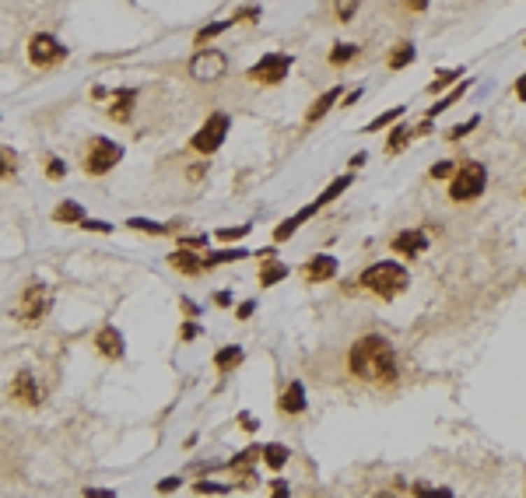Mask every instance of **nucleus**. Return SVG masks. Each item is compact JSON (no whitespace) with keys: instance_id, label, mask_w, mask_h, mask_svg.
Returning <instances> with one entry per match:
<instances>
[{"instance_id":"obj_38","label":"nucleus","mask_w":526,"mask_h":498,"mask_svg":"<svg viewBox=\"0 0 526 498\" xmlns=\"http://www.w3.org/2000/svg\"><path fill=\"white\" fill-rule=\"evenodd\" d=\"M46 176H50V179H64V176H67V165H64L60 158H50V162H46Z\"/></svg>"},{"instance_id":"obj_41","label":"nucleus","mask_w":526,"mask_h":498,"mask_svg":"<svg viewBox=\"0 0 526 498\" xmlns=\"http://www.w3.org/2000/svg\"><path fill=\"white\" fill-rule=\"evenodd\" d=\"M179 242H183V246H190V249H200V246H204V235H183Z\"/></svg>"},{"instance_id":"obj_48","label":"nucleus","mask_w":526,"mask_h":498,"mask_svg":"<svg viewBox=\"0 0 526 498\" xmlns=\"http://www.w3.org/2000/svg\"><path fill=\"white\" fill-rule=\"evenodd\" d=\"M179 337H183V341H193V337H197V327H193V323H186V327L179 330Z\"/></svg>"},{"instance_id":"obj_44","label":"nucleus","mask_w":526,"mask_h":498,"mask_svg":"<svg viewBox=\"0 0 526 498\" xmlns=\"http://www.w3.org/2000/svg\"><path fill=\"white\" fill-rule=\"evenodd\" d=\"M239 425H242V428H246V432H256V428H260V425H256V418H253V414H242V418H239Z\"/></svg>"},{"instance_id":"obj_12","label":"nucleus","mask_w":526,"mask_h":498,"mask_svg":"<svg viewBox=\"0 0 526 498\" xmlns=\"http://www.w3.org/2000/svg\"><path fill=\"white\" fill-rule=\"evenodd\" d=\"M337 274V260L334 257H327V253H320V257H313L306 267H302V278L309 281V285H320V281H330Z\"/></svg>"},{"instance_id":"obj_35","label":"nucleus","mask_w":526,"mask_h":498,"mask_svg":"<svg viewBox=\"0 0 526 498\" xmlns=\"http://www.w3.org/2000/svg\"><path fill=\"white\" fill-rule=\"evenodd\" d=\"M249 225H232V228H218V242H232V239H246Z\"/></svg>"},{"instance_id":"obj_47","label":"nucleus","mask_w":526,"mask_h":498,"mask_svg":"<svg viewBox=\"0 0 526 498\" xmlns=\"http://www.w3.org/2000/svg\"><path fill=\"white\" fill-rule=\"evenodd\" d=\"M253 309H256V302H246V306H239V313H235V316H239V320H246V316H253Z\"/></svg>"},{"instance_id":"obj_45","label":"nucleus","mask_w":526,"mask_h":498,"mask_svg":"<svg viewBox=\"0 0 526 498\" xmlns=\"http://www.w3.org/2000/svg\"><path fill=\"white\" fill-rule=\"evenodd\" d=\"M179 488V477H165V481H158V491H176Z\"/></svg>"},{"instance_id":"obj_11","label":"nucleus","mask_w":526,"mask_h":498,"mask_svg":"<svg viewBox=\"0 0 526 498\" xmlns=\"http://www.w3.org/2000/svg\"><path fill=\"white\" fill-rule=\"evenodd\" d=\"M425 246H428V235H425L421 228H407V232H400V235L393 239V253L414 260L418 253H425Z\"/></svg>"},{"instance_id":"obj_27","label":"nucleus","mask_w":526,"mask_h":498,"mask_svg":"<svg viewBox=\"0 0 526 498\" xmlns=\"http://www.w3.org/2000/svg\"><path fill=\"white\" fill-rule=\"evenodd\" d=\"M53 218H57V221H74V225H81V221H85V207H81L78 200H64V204L53 211Z\"/></svg>"},{"instance_id":"obj_37","label":"nucleus","mask_w":526,"mask_h":498,"mask_svg":"<svg viewBox=\"0 0 526 498\" xmlns=\"http://www.w3.org/2000/svg\"><path fill=\"white\" fill-rule=\"evenodd\" d=\"M453 172H456V165H453V162H435L428 176H432V179H449Z\"/></svg>"},{"instance_id":"obj_40","label":"nucleus","mask_w":526,"mask_h":498,"mask_svg":"<svg viewBox=\"0 0 526 498\" xmlns=\"http://www.w3.org/2000/svg\"><path fill=\"white\" fill-rule=\"evenodd\" d=\"M256 453H260V449H246V456H235V460H232V467H235V470H239V467H249V463L256 460Z\"/></svg>"},{"instance_id":"obj_49","label":"nucleus","mask_w":526,"mask_h":498,"mask_svg":"<svg viewBox=\"0 0 526 498\" xmlns=\"http://www.w3.org/2000/svg\"><path fill=\"white\" fill-rule=\"evenodd\" d=\"M365 158H369V155H365V151H358V155L351 158V169H362V165H365Z\"/></svg>"},{"instance_id":"obj_21","label":"nucleus","mask_w":526,"mask_h":498,"mask_svg":"<svg viewBox=\"0 0 526 498\" xmlns=\"http://www.w3.org/2000/svg\"><path fill=\"white\" fill-rule=\"evenodd\" d=\"M242 358H246L242 348H239V344H228V348H221V351L214 355V369H218V372H232V369L242 365Z\"/></svg>"},{"instance_id":"obj_17","label":"nucleus","mask_w":526,"mask_h":498,"mask_svg":"<svg viewBox=\"0 0 526 498\" xmlns=\"http://www.w3.org/2000/svg\"><path fill=\"white\" fill-rule=\"evenodd\" d=\"M467 88H470V81H456V88H449L446 95H439V102H435V106L428 109V120H435V116H442V113H446L449 106H456V102H460V99L467 95Z\"/></svg>"},{"instance_id":"obj_5","label":"nucleus","mask_w":526,"mask_h":498,"mask_svg":"<svg viewBox=\"0 0 526 498\" xmlns=\"http://www.w3.org/2000/svg\"><path fill=\"white\" fill-rule=\"evenodd\" d=\"M228 127H232L228 113H211V116H207V123H204V127L190 137V148H193L197 155H214V151L225 144Z\"/></svg>"},{"instance_id":"obj_20","label":"nucleus","mask_w":526,"mask_h":498,"mask_svg":"<svg viewBox=\"0 0 526 498\" xmlns=\"http://www.w3.org/2000/svg\"><path fill=\"white\" fill-rule=\"evenodd\" d=\"M169 264L179 271V274H200L204 271V260L197 253H186V249H176V253L169 257Z\"/></svg>"},{"instance_id":"obj_10","label":"nucleus","mask_w":526,"mask_h":498,"mask_svg":"<svg viewBox=\"0 0 526 498\" xmlns=\"http://www.w3.org/2000/svg\"><path fill=\"white\" fill-rule=\"evenodd\" d=\"M11 397H15V400H22V404H29V407H39V404H43V390H39L36 376H32V372H25V369L11 379Z\"/></svg>"},{"instance_id":"obj_7","label":"nucleus","mask_w":526,"mask_h":498,"mask_svg":"<svg viewBox=\"0 0 526 498\" xmlns=\"http://www.w3.org/2000/svg\"><path fill=\"white\" fill-rule=\"evenodd\" d=\"M288 71H292V57L288 53H267L260 64H253L246 74H249V81H260V85L274 88V85H281L288 78Z\"/></svg>"},{"instance_id":"obj_28","label":"nucleus","mask_w":526,"mask_h":498,"mask_svg":"<svg viewBox=\"0 0 526 498\" xmlns=\"http://www.w3.org/2000/svg\"><path fill=\"white\" fill-rule=\"evenodd\" d=\"M242 257H249L246 249H218L214 257H204V267H225V264H235Z\"/></svg>"},{"instance_id":"obj_24","label":"nucleus","mask_w":526,"mask_h":498,"mask_svg":"<svg viewBox=\"0 0 526 498\" xmlns=\"http://www.w3.org/2000/svg\"><path fill=\"white\" fill-rule=\"evenodd\" d=\"M358 53H362L358 43H337V46L330 50V64H334V67H348Z\"/></svg>"},{"instance_id":"obj_42","label":"nucleus","mask_w":526,"mask_h":498,"mask_svg":"<svg viewBox=\"0 0 526 498\" xmlns=\"http://www.w3.org/2000/svg\"><path fill=\"white\" fill-rule=\"evenodd\" d=\"M197 491H204V495H214V491H225V484H211V481H200V484H197Z\"/></svg>"},{"instance_id":"obj_1","label":"nucleus","mask_w":526,"mask_h":498,"mask_svg":"<svg viewBox=\"0 0 526 498\" xmlns=\"http://www.w3.org/2000/svg\"><path fill=\"white\" fill-rule=\"evenodd\" d=\"M348 369H351V376L369 379V383H393L397 379V358H393L390 341L379 334L362 337L348 355Z\"/></svg>"},{"instance_id":"obj_32","label":"nucleus","mask_w":526,"mask_h":498,"mask_svg":"<svg viewBox=\"0 0 526 498\" xmlns=\"http://www.w3.org/2000/svg\"><path fill=\"white\" fill-rule=\"evenodd\" d=\"M358 8H362V0H334V15H337V22H355V15H358Z\"/></svg>"},{"instance_id":"obj_29","label":"nucleus","mask_w":526,"mask_h":498,"mask_svg":"<svg viewBox=\"0 0 526 498\" xmlns=\"http://www.w3.org/2000/svg\"><path fill=\"white\" fill-rule=\"evenodd\" d=\"M463 78V71H439L435 78H432V85L425 88L428 95H442V88H449V85H456Z\"/></svg>"},{"instance_id":"obj_4","label":"nucleus","mask_w":526,"mask_h":498,"mask_svg":"<svg viewBox=\"0 0 526 498\" xmlns=\"http://www.w3.org/2000/svg\"><path fill=\"white\" fill-rule=\"evenodd\" d=\"M488 186V169L481 162H467L460 172H453V183H449V200L456 204H470L484 193Z\"/></svg>"},{"instance_id":"obj_13","label":"nucleus","mask_w":526,"mask_h":498,"mask_svg":"<svg viewBox=\"0 0 526 498\" xmlns=\"http://www.w3.org/2000/svg\"><path fill=\"white\" fill-rule=\"evenodd\" d=\"M95 348H99V355H106V358H123V337H120V330L116 327H102L99 334H95Z\"/></svg>"},{"instance_id":"obj_36","label":"nucleus","mask_w":526,"mask_h":498,"mask_svg":"<svg viewBox=\"0 0 526 498\" xmlns=\"http://www.w3.org/2000/svg\"><path fill=\"white\" fill-rule=\"evenodd\" d=\"M477 123H481V116H470L467 123H460V127H453V130H449V141H460V137H467L470 130H477Z\"/></svg>"},{"instance_id":"obj_6","label":"nucleus","mask_w":526,"mask_h":498,"mask_svg":"<svg viewBox=\"0 0 526 498\" xmlns=\"http://www.w3.org/2000/svg\"><path fill=\"white\" fill-rule=\"evenodd\" d=\"M120 158H123V148H120L116 141L95 137V141L88 144V155H85V172H88V176H106L113 165H120Z\"/></svg>"},{"instance_id":"obj_46","label":"nucleus","mask_w":526,"mask_h":498,"mask_svg":"<svg viewBox=\"0 0 526 498\" xmlns=\"http://www.w3.org/2000/svg\"><path fill=\"white\" fill-rule=\"evenodd\" d=\"M516 99H523V102H526V74H519V78H516Z\"/></svg>"},{"instance_id":"obj_2","label":"nucleus","mask_w":526,"mask_h":498,"mask_svg":"<svg viewBox=\"0 0 526 498\" xmlns=\"http://www.w3.org/2000/svg\"><path fill=\"white\" fill-rule=\"evenodd\" d=\"M362 288L365 292H372V295H379V299H397L407 285H411V278H407V271L397 264V260H379V264H372V267H365L362 271Z\"/></svg>"},{"instance_id":"obj_30","label":"nucleus","mask_w":526,"mask_h":498,"mask_svg":"<svg viewBox=\"0 0 526 498\" xmlns=\"http://www.w3.org/2000/svg\"><path fill=\"white\" fill-rule=\"evenodd\" d=\"M239 18H225V22H211V25H204L200 32H197V46H204V43H211L214 36H221L225 29H232Z\"/></svg>"},{"instance_id":"obj_26","label":"nucleus","mask_w":526,"mask_h":498,"mask_svg":"<svg viewBox=\"0 0 526 498\" xmlns=\"http://www.w3.org/2000/svg\"><path fill=\"white\" fill-rule=\"evenodd\" d=\"M407 113V106H393V109H386V113H379L372 123H365V134H376V130H383V127H390V123H397L400 116Z\"/></svg>"},{"instance_id":"obj_3","label":"nucleus","mask_w":526,"mask_h":498,"mask_svg":"<svg viewBox=\"0 0 526 498\" xmlns=\"http://www.w3.org/2000/svg\"><path fill=\"white\" fill-rule=\"evenodd\" d=\"M53 309V295H50V288L46 285H39V281H29V288L22 292V299H18V306H15V320L18 323H25V327H39L43 320H46V313Z\"/></svg>"},{"instance_id":"obj_52","label":"nucleus","mask_w":526,"mask_h":498,"mask_svg":"<svg viewBox=\"0 0 526 498\" xmlns=\"http://www.w3.org/2000/svg\"><path fill=\"white\" fill-rule=\"evenodd\" d=\"M523 197H526V190H523Z\"/></svg>"},{"instance_id":"obj_43","label":"nucleus","mask_w":526,"mask_h":498,"mask_svg":"<svg viewBox=\"0 0 526 498\" xmlns=\"http://www.w3.org/2000/svg\"><path fill=\"white\" fill-rule=\"evenodd\" d=\"M404 8H407V11H418V15H421V11L428 8V0H404Z\"/></svg>"},{"instance_id":"obj_14","label":"nucleus","mask_w":526,"mask_h":498,"mask_svg":"<svg viewBox=\"0 0 526 498\" xmlns=\"http://www.w3.org/2000/svg\"><path fill=\"white\" fill-rule=\"evenodd\" d=\"M337 102H341V88H330V92H323V95H320V99L309 106V113H306V123H320V120H323V116H327V113L337 106Z\"/></svg>"},{"instance_id":"obj_19","label":"nucleus","mask_w":526,"mask_h":498,"mask_svg":"<svg viewBox=\"0 0 526 498\" xmlns=\"http://www.w3.org/2000/svg\"><path fill=\"white\" fill-rule=\"evenodd\" d=\"M418 57V50H414V43L411 39H404V43H397L393 50H390V57H386V64H390V71H404L411 60Z\"/></svg>"},{"instance_id":"obj_23","label":"nucleus","mask_w":526,"mask_h":498,"mask_svg":"<svg viewBox=\"0 0 526 498\" xmlns=\"http://www.w3.org/2000/svg\"><path fill=\"white\" fill-rule=\"evenodd\" d=\"M285 278H288V267L278 264V260H267V264H263V271H260V285H263V288H274V285L285 281Z\"/></svg>"},{"instance_id":"obj_25","label":"nucleus","mask_w":526,"mask_h":498,"mask_svg":"<svg viewBox=\"0 0 526 498\" xmlns=\"http://www.w3.org/2000/svg\"><path fill=\"white\" fill-rule=\"evenodd\" d=\"M351 183H355V176H351V172H348V176H341V179H337L334 186H327V190H323V193H320L313 204H316V207H327V204H330V200H337V197H341V193H344Z\"/></svg>"},{"instance_id":"obj_33","label":"nucleus","mask_w":526,"mask_h":498,"mask_svg":"<svg viewBox=\"0 0 526 498\" xmlns=\"http://www.w3.org/2000/svg\"><path fill=\"white\" fill-rule=\"evenodd\" d=\"M127 225L137 228V232H148V235H169L176 228V225H155V221H144V218H130Z\"/></svg>"},{"instance_id":"obj_16","label":"nucleus","mask_w":526,"mask_h":498,"mask_svg":"<svg viewBox=\"0 0 526 498\" xmlns=\"http://www.w3.org/2000/svg\"><path fill=\"white\" fill-rule=\"evenodd\" d=\"M316 211H320V207H316V204H309L306 211H299V214H292L288 221H281V225L274 228V242H285V239H292V235H295V228H299L302 221H309Z\"/></svg>"},{"instance_id":"obj_50","label":"nucleus","mask_w":526,"mask_h":498,"mask_svg":"<svg viewBox=\"0 0 526 498\" xmlns=\"http://www.w3.org/2000/svg\"><path fill=\"white\" fill-rule=\"evenodd\" d=\"M204 172H207L204 165H193V169H190V179H204Z\"/></svg>"},{"instance_id":"obj_15","label":"nucleus","mask_w":526,"mask_h":498,"mask_svg":"<svg viewBox=\"0 0 526 498\" xmlns=\"http://www.w3.org/2000/svg\"><path fill=\"white\" fill-rule=\"evenodd\" d=\"M278 407H281L285 414H302V411H306V386H302V383H292V386L281 393Z\"/></svg>"},{"instance_id":"obj_34","label":"nucleus","mask_w":526,"mask_h":498,"mask_svg":"<svg viewBox=\"0 0 526 498\" xmlns=\"http://www.w3.org/2000/svg\"><path fill=\"white\" fill-rule=\"evenodd\" d=\"M263 460H267L271 470H278V467L288 463V449H285V446H267V449H263Z\"/></svg>"},{"instance_id":"obj_22","label":"nucleus","mask_w":526,"mask_h":498,"mask_svg":"<svg viewBox=\"0 0 526 498\" xmlns=\"http://www.w3.org/2000/svg\"><path fill=\"white\" fill-rule=\"evenodd\" d=\"M414 137V127H407V123H397V130L386 137V155H400L404 148H407V141Z\"/></svg>"},{"instance_id":"obj_18","label":"nucleus","mask_w":526,"mask_h":498,"mask_svg":"<svg viewBox=\"0 0 526 498\" xmlns=\"http://www.w3.org/2000/svg\"><path fill=\"white\" fill-rule=\"evenodd\" d=\"M134 102H137V92H134V88H120V92H116V102H113V109H109V116H113L116 123H127Z\"/></svg>"},{"instance_id":"obj_31","label":"nucleus","mask_w":526,"mask_h":498,"mask_svg":"<svg viewBox=\"0 0 526 498\" xmlns=\"http://www.w3.org/2000/svg\"><path fill=\"white\" fill-rule=\"evenodd\" d=\"M18 172V151L0 144V179H11Z\"/></svg>"},{"instance_id":"obj_51","label":"nucleus","mask_w":526,"mask_h":498,"mask_svg":"<svg viewBox=\"0 0 526 498\" xmlns=\"http://www.w3.org/2000/svg\"><path fill=\"white\" fill-rule=\"evenodd\" d=\"M271 491H274V495H288V484H285V481H278V484H271Z\"/></svg>"},{"instance_id":"obj_9","label":"nucleus","mask_w":526,"mask_h":498,"mask_svg":"<svg viewBox=\"0 0 526 498\" xmlns=\"http://www.w3.org/2000/svg\"><path fill=\"white\" fill-rule=\"evenodd\" d=\"M29 60H32L36 67H50V64L64 60V46H60L53 36L39 32V36H32V43H29Z\"/></svg>"},{"instance_id":"obj_39","label":"nucleus","mask_w":526,"mask_h":498,"mask_svg":"<svg viewBox=\"0 0 526 498\" xmlns=\"http://www.w3.org/2000/svg\"><path fill=\"white\" fill-rule=\"evenodd\" d=\"M81 228H85V232H113L109 221H81Z\"/></svg>"},{"instance_id":"obj_8","label":"nucleus","mask_w":526,"mask_h":498,"mask_svg":"<svg viewBox=\"0 0 526 498\" xmlns=\"http://www.w3.org/2000/svg\"><path fill=\"white\" fill-rule=\"evenodd\" d=\"M225 74H228V57L218 53V50H200L190 60V78L200 81V85H211V81H218Z\"/></svg>"}]
</instances>
